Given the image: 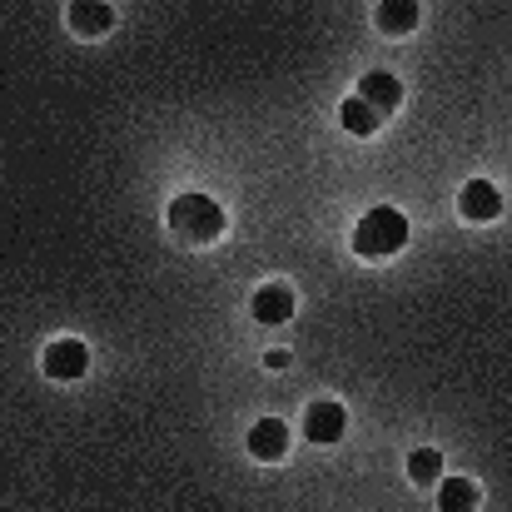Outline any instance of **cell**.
I'll return each mask as SVG.
<instances>
[{
    "instance_id": "1",
    "label": "cell",
    "mask_w": 512,
    "mask_h": 512,
    "mask_svg": "<svg viewBox=\"0 0 512 512\" xmlns=\"http://www.w3.org/2000/svg\"><path fill=\"white\" fill-rule=\"evenodd\" d=\"M403 244H408V219L398 209H388V204L368 209L358 219V229H353V254H363V259H388Z\"/></svg>"
},
{
    "instance_id": "2",
    "label": "cell",
    "mask_w": 512,
    "mask_h": 512,
    "mask_svg": "<svg viewBox=\"0 0 512 512\" xmlns=\"http://www.w3.org/2000/svg\"><path fill=\"white\" fill-rule=\"evenodd\" d=\"M170 229L179 239H194V244H209L224 234V209L209 199V194H179L170 204Z\"/></svg>"
},
{
    "instance_id": "3",
    "label": "cell",
    "mask_w": 512,
    "mask_h": 512,
    "mask_svg": "<svg viewBox=\"0 0 512 512\" xmlns=\"http://www.w3.org/2000/svg\"><path fill=\"white\" fill-rule=\"evenodd\" d=\"M90 368V348L80 339H60L45 348V373L55 378V383H70V378H80Z\"/></svg>"
},
{
    "instance_id": "4",
    "label": "cell",
    "mask_w": 512,
    "mask_h": 512,
    "mask_svg": "<svg viewBox=\"0 0 512 512\" xmlns=\"http://www.w3.org/2000/svg\"><path fill=\"white\" fill-rule=\"evenodd\" d=\"M358 100L378 115V120H388L398 105H403V85L388 75V70H373V75H363V85H358Z\"/></svg>"
},
{
    "instance_id": "5",
    "label": "cell",
    "mask_w": 512,
    "mask_h": 512,
    "mask_svg": "<svg viewBox=\"0 0 512 512\" xmlns=\"http://www.w3.org/2000/svg\"><path fill=\"white\" fill-rule=\"evenodd\" d=\"M249 453H254L259 463H279V458L289 453V423L259 418V423L249 428Z\"/></svg>"
},
{
    "instance_id": "6",
    "label": "cell",
    "mask_w": 512,
    "mask_h": 512,
    "mask_svg": "<svg viewBox=\"0 0 512 512\" xmlns=\"http://www.w3.org/2000/svg\"><path fill=\"white\" fill-rule=\"evenodd\" d=\"M458 204H463V214H468L473 224H488V219L503 214V194H498V184H488V179H468Z\"/></svg>"
},
{
    "instance_id": "7",
    "label": "cell",
    "mask_w": 512,
    "mask_h": 512,
    "mask_svg": "<svg viewBox=\"0 0 512 512\" xmlns=\"http://www.w3.org/2000/svg\"><path fill=\"white\" fill-rule=\"evenodd\" d=\"M343 428H348V418H343L339 403H329V398L304 413V438H309V443H339Z\"/></svg>"
},
{
    "instance_id": "8",
    "label": "cell",
    "mask_w": 512,
    "mask_h": 512,
    "mask_svg": "<svg viewBox=\"0 0 512 512\" xmlns=\"http://www.w3.org/2000/svg\"><path fill=\"white\" fill-rule=\"evenodd\" d=\"M254 319L259 324H289L294 319V289H284V284L259 289L254 294Z\"/></svg>"
},
{
    "instance_id": "9",
    "label": "cell",
    "mask_w": 512,
    "mask_h": 512,
    "mask_svg": "<svg viewBox=\"0 0 512 512\" xmlns=\"http://www.w3.org/2000/svg\"><path fill=\"white\" fill-rule=\"evenodd\" d=\"M418 0H383L378 5V30H388V35H408V30H418Z\"/></svg>"
},
{
    "instance_id": "10",
    "label": "cell",
    "mask_w": 512,
    "mask_h": 512,
    "mask_svg": "<svg viewBox=\"0 0 512 512\" xmlns=\"http://www.w3.org/2000/svg\"><path fill=\"white\" fill-rule=\"evenodd\" d=\"M70 25H75L80 35H105V30L115 25V10H110V5H90V0H75V5H70Z\"/></svg>"
},
{
    "instance_id": "11",
    "label": "cell",
    "mask_w": 512,
    "mask_h": 512,
    "mask_svg": "<svg viewBox=\"0 0 512 512\" xmlns=\"http://www.w3.org/2000/svg\"><path fill=\"white\" fill-rule=\"evenodd\" d=\"M478 508V488L468 478H448L438 488V512H473Z\"/></svg>"
},
{
    "instance_id": "12",
    "label": "cell",
    "mask_w": 512,
    "mask_h": 512,
    "mask_svg": "<svg viewBox=\"0 0 512 512\" xmlns=\"http://www.w3.org/2000/svg\"><path fill=\"white\" fill-rule=\"evenodd\" d=\"M339 120H343V130H348V135H378V125H383V120H378V115H373V110L358 100V95L339 105Z\"/></svg>"
},
{
    "instance_id": "13",
    "label": "cell",
    "mask_w": 512,
    "mask_h": 512,
    "mask_svg": "<svg viewBox=\"0 0 512 512\" xmlns=\"http://www.w3.org/2000/svg\"><path fill=\"white\" fill-rule=\"evenodd\" d=\"M438 473H443V453H433V448L408 453V478L413 483H438Z\"/></svg>"
}]
</instances>
